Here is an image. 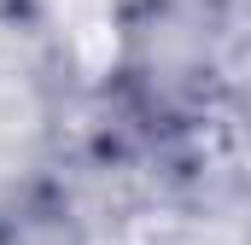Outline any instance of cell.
Masks as SVG:
<instances>
[{"mask_svg":"<svg viewBox=\"0 0 251 245\" xmlns=\"http://www.w3.org/2000/svg\"><path fill=\"white\" fill-rule=\"evenodd\" d=\"M59 35L88 82H105L123 64V24L111 0H59Z\"/></svg>","mask_w":251,"mask_h":245,"instance_id":"cell-1","label":"cell"}]
</instances>
